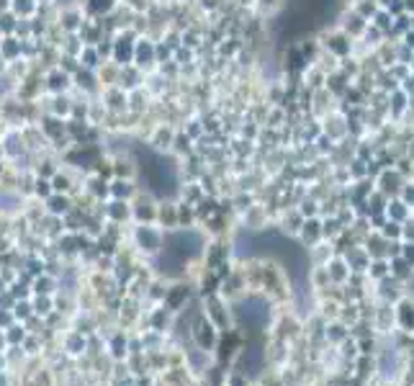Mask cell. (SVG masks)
Returning a JSON list of instances; mask_svg holds the SVG:
<instances>
[{"instance_id":"obj_1","label":"cell","mask_w":414,"mask_h":386,"mask_svg":"<svg viewBox=\"0 0 414 386\" xmlns=\"http://www.w3.org/2000/svg\"><path fill=\"white\" fill-rule=\"evenodd\" d=\"M399 324L406 330V332H414V304L412 302H404L399 306Z\"/></svg>"}]
</instances>
